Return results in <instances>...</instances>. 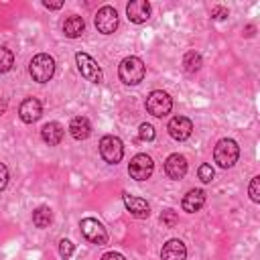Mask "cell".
<instances>
[{
	"instance_id": "6da1fadb",
	"label": "cell",
	"mask_w": 260,
	"mask_h": 260,
	"mask_svg": "<svg viewBox=\"0 0 260 260\" xmlns=\"http://www.w3.org/2000/svg\"><path fill=\"white\" fill-rule=\"evenodd\" d=\"M118 75L126 85H138L146 75V65L138 57H124L120 61Z\"/></svg>"
},
{
	"instance_id": "7a4b0ae2",
	"label": "cell",
	"mask_w": 260,
	"mask_h": 260,
	"mask_svg": "<svg viewBox=\"0 0 260 260\" xmlns=\"http://www.w3.org/2000/svg\"><path fill=\"white\" fill-rule=\"evenodd\" d=\"M28 73L37 83H47L55 73V59L47 53H39L28 63Z\"/></svg>"
},
{
	"instance_id": "3957f363",
	"label": "cell",
	"mask_w": 260,
	"mask_h": 260,
	"mask_svg": "<svg viewBox=\"0 0 260 260\" xmlns=\"http://www.w3.org/2000/svg\"><path fill=\"white\" fill-rule=\"evenodd\" d=\"M238 156H240V146H238V142L232 140V138H221V140L215 144V148H213V160H215L221 169L234 167L236 160H238Z\"/></svg>"
},
{
	"instance_id": "277c9868",
	"label": "cell",
	"mask_w": 260,
	"mask_h": 260,
	"mask_svg": "<svg viewBox=\"0 0 260 260\" xmlns=\"http://www.w3.org/2000/svg\"><path fill=\"white\" fill-rule=\"evenodd\" d=\"M100 154L110 165L120 162L122 156H124V144H122V140L118 136H114V134H106L100 140Z\"/></svg>"
},
{
	"instance_id": "5b68a950",
	"label": "cell",
	"mask_w": 260,
	"mask_h": 260,
	"mask_svg": "<svg viewBox=\"0 0 260 260\" xmlns=\"http://www.w3.org/2000/svg\"><path fill=\"white\" fill-rule=\"evenodd\" d=\"M171 108H173V100L167 91L154 89V91L148 93V98H146V112L148 114H152L156 118H162L171 112Z\"/></svg>"
},
{
	"instance_id": "8992f818",
	"label": "cell",
	"mask_w": 260,
	"mask_h": 260,
	"mask_svg": "<svg viewBox=\"0 0 260 260\" xmlns=\"http://www.w3.org/2000/svg\"><path fill=\"white\" fill-rule=\"evenodd\" d=\"M79 228H81L83 238H85L89 244L104 246V244L108 242V232H106L104 223H102V221H98L95 217H85V219H81Z\"/></svg>"
},
{
	"instance_id": "52a82bcc",
	"label": "cell",
	"mask_w": 260,
	"mask_h": 260,
	"mask_svg": "<svg viewBox=\"0 0 260 260\" xmlns=\"http://www.w3.org/2000/svg\"><path fill=\"white\" fill-rule=\"evenodd\" d=\"M75 63H77V69H79L81 77H85L87 81H91V83H102L104 81V73H102L100 65L87 53H75Z\"/></svg>"
},
{
	"instance_id": "ba28073f",
	"label": "cell",
	"mask_w": 260,
	"mask_h": 260,
	"mask_svg": "<svg viewBox=\"0 0 260 260\" xmlns=\"http://www.w3.org/2000/svg\"><path fill=\"white\" fill-rule=\"evenodd\" d=\"M154 171V162L148 154L140 152L136 156H132L130 165H128V175L134 179V181H146Z\"/></svg>"
},
{
	"instance_id": "9c48e42d",
	"label": "cell",
	"mask_w": 260,
	"mask_h": 260,
	"mask_svg": "<svg viewBox=\"0 0 260 260\" xmlns=\"http://www.w3.org/2000/svg\"><path fill=\"white\" fill-rule=\"evenodd\" d=\"M95 28L102 35H112L118 28V12L112 6H102L95 14Z\"/></svg>"
},
{
	"instance_id": "30bf717a",
	"label": "cell",
	"mask_w": 260,
	"mask_h": 260,
	"mask_svg": "<svg viewBox=\"0 0 260 260\" xmlns=\"http://www.w3.org/2000/svg\"><path fill=\"white\" fill-rule=\"evenodd\" d=\"M165 173H167L169 179H175V181L183 179L187 175V158L179 152L169 154L167 160H165Z\"/></svg>"
},
{
	"instance_id": "8fae6325",
	"label": "cell",
	"mask_w": 260,
	"mask_h": 260,
	"mask_svg": "<svg viewBox=\"0 0 260 260\" xmlns=\"http://www.w3.org/2000/svg\"><path fill=\"white\" fill-rule=\"evenodd\" d=\"M167 130L175 140H187L193 132V122L185 116H175V118H171Z\"/></svg>"
},
{
	"instance_id": "7c38bea8",
	"label": "cell",
	"mask_w": 260,
	"mask_h": 260,
	"mask_svg": "<svg viewBox=\"0 0 260 260\" xmlns=\"http://www.w3.org/2000/svg\"><path fill=\"white\" fill-rule=\"evenodd\" d=\"M122 201H124V205H126V209L130 211L132 217L144 219V217L150 215V205H148L142 197H134V195H130V193H122Z\"/></svg>"
},
{
	"instance_id": "4fadbf2b",
	"label": "cell",
	"mask_w": 260,
	"mask_h": 260,
	"mask_svg": "<svg viewBox=\"0 0 260 260\" xmlns=\"http://www.w3.org/2000/svg\"><path fill=\"white\" fill-rule=\"evenodd\" d=\"M41 114H43V106H41V102H39L37 98H26V100L18 106V116H20V120H22L24 124L37 122V120L41 118Z\"/></svg>"
},
{
	"instance_id": "5bb4252c",
	"label": "cell",
	"mask_w": 260,
	"mask_h": 260,
	"mask_svg": "<svg viewBox=\"0 0 260 260\" xmlns=\"http://www.w3.org/2000/svg\"><path fill=\"white\" fill-rule=\"evenodd\" d=\"M126 14L130 18V22L134 24H142L150 18V4L146 0H132L126 6Z\"/></svg>"
},
{
	"instance_id": "9a60e30c",
	"label": "cell",
	"mask_w": 260,
	"mask_h": 260,
	"mask_svg": "<svg viewBox=\"0 0 260 260\" xmlns=\"http://www.w3.org/2000/svg\"><path fill=\"white\" fill-rule=\"evenodd\" d=\"M187 258V248L181 240H169L162 250H160V260H185Z\"/></svg>"
},
{
	"instance_id": "2e32d148",
	"label": "cell",
	"mask_w": 260,
	"mask_h": 260,
	"mask_svg": "<svg viewBox=\"0 0 260 260\" xmlns=\"http://www.w3.org/2000/svg\"><path fill=\"white\" fill-rule=\"evenodd\" d=\"M203 203H205V191H203V189H191V191H187V195L183 197L181 207H183V211H187V213H195V211H199V209L203 207Z\"/></svg>"
},
{
	"instance_id": "e0dca14e",
	"label": "cell",
	"mask_w": 260,
	"mask_h": 260,
	"mask_svg": "<svg viewBox=\"0 0 260 260\" xmlns=\"http://www.w3.org/2000/svg\"><path fill=\"white\" fill-rule=\"evenodd\" d=\"M63 134H65V128H63L59 122H47V124L41 128V138H43L49 146H57V144L63 140Z\"/></svg>"
},
{
	"instance_id": "ac0fdd59",
	"label": "cell",
	"mask_w": 260,
	"mask_h": 260,
	"mask_svg": "<svg viewBox=\"0 0 260 260\" xmlns=\"http://www.w3.org/2000/svg\"><path fill=\"white\" fill-rule=\"evenodd\" d=\"M69 132L75 140H85L89 134H91V124L85 116H75L71 122H69Z\"/></svg>"
},
{
	"instance_id": "d6986e66",
	"label": "cell",
	"mask_w": 260,
	"mask_h": 260,
	"mask_svg": "<svg viewBox=\"0 0 260 260\" xmlns=\"http://www.w3.org/2000/svg\"><path fill=\"white\" fill-rule=\"evenodd\" d=\"M83 30H85V22H83L81 16L71 14V16L65 18V22H63V32H65V37H69V39H77V37L83 35Z\"/></svg>"
},
{
	"instance_id": "ffe728a7",
	"label": "cell",
	"mask_w": 260,
	"mask_h": 260,
	"mask_svg": "<svg viewBox=\"0 0 260 260\" xmlns=\"http://www.w3.org/2000/svg\"><path fill=\"white\" fill-rule=\"evenodd\" d=\"M53 221V211H51V207H47V205H41V207H37L35 211H32V223L37 225V228H49V223Z\"/></svg>"
},
{
	"instance_id": "44dd1931",
	"label": "cell",
	"mask_w": 260,
	"mask_h": 260,
	"mask_svg": "<svg viewBox=\"0 0 260 260\" xmlns=\"http://www.w3.org/2000/svg\"><path fill=\"white\" fill-rule=\"evenodd\" d=\"M201 65H203L201 55H199V53H195V51H189V53L183 57V67H185V71H187V73H195V71H199V69H201Z\"/></svg>"
},
{
	"instance_id": "7402d4cb",
	"label": "cell",
	"mask_w": 260,
	"mask_h": 260,
	"mask_svg": "<svg viewBox=\"0 0 260 260\" xmlns=\"http://www.w3.org/2000/svg\"><path fill=\"white\" fill-rule=\"evenodd\" d=\"M12 65H14V55H12V51L6 49V47H0V73L10 71Z\"/></svg>"
},
{
	"instance_id": "603a6c76",
	"label": "cell",
	"mask_w": 260,
	"mask_h": 260,
	"mask_svg": "<svg viewBox=\"0 0 260 260\" xmlns=\"http://www.w3.org/2000/svg\"><path fill=\"white\" fill-rule=\"evenodd\" d=\"M73 250H75V246H73V242L71 240H61L59 242V256L63 258V260H69L71 256H73Z\"/></svg>"
},
{
	"instance_id": "cb8c5ba5",
	"label": "cell",
	"mask_w": 260,
	"mask_h": 260,
	"mask_svg": "<svg viewBox=\"0 0 260 260\" xmlns=\"http://www.w3.org/2000/svg\"><path fill=\"white\" fill-rule=\"evenodd\" d=\"M248 193H250V199H252L254 203H260V177H254V179L250 181Z\"/></svg>"
},
{
	"instance_id": "d4e9b609",
	"label": "cell",
	"mask_w": 260,
	"mask_h": 260,
	"mask_svg": "<svg viewBox=\"0 0 260 260\" xmlns=\"http://www.w3.org/2000/svg\"><path fill=\"white\" fill-rule=\"evenodd\" d=\"M160 221H162L167 228H175L177 221H179V217H177V213H175L173 209H165V211L160 213Z\"/></svg>"
},
{
	"instance_id": "484cf974",
	"label": "cell",
	"mask_w": 260,
	"mask_h": 260,
	"mask_svg": "<svg viewBox=\"0 0 260 260\" xmlns=\"http://www.w3.org/2000/svg\"><path fill=\"white\" fill-rule=\"evenodd\" d=\"M197 175H199V179H201L203 183H211L215 173H213V167H211V165H201L199 171H197Z\"/></svg>"
},
{
	"instance_id": "4316f807",
	"label": "cell",
	"mask_w": 260,
	"mask_h": 260,
	"mask_svg": "<svg viewBox=\"0 0 260 260\" xmlns=\"http://www.w3.org/2000/svg\"><path fill=\"white\" fill-rule=\"evenodd\" d=\"M138 136H140V140H152V138H154V128L144 122V124H140V128H138Z\"/></svg>"
},
{
	"instance_id": "83f0119b",
	"label": "cell",
	"mask_w": 260,
	"mask_h": 260,
	"mask_svg": "<svg viewBox=\"0 0 260 260\" xmlns=\"http://www.w3.org/2000/svg\"><path fill=\"white\" fill-rule=\"evenodd\" d=\"M228 8L225 6H213L211 8V18H215V20H223V18H228Z\"/></svg>"
},
{
	"instance_id": "f1b7e54d",
	"label": "cell",
	"mask_w": 260,
	"mask_h": 260,
	"mask_svg": "<svg viewBox=\"0 0 260 260\" xmlns=\"http://www.w3.org/2000/svg\"><path fill=\"white\" fill-rule=\"evenodd\" d=\"M6 183H8V169L4 162H0V191L6 187Z\"/></svg>"
},
{
	"instance_id": "f546056e",
	"label": "cell",
	"mask_w": 260,
	"mask_h": 260,
	"mask_svg": "<svg viewBox=\"0 0 260 260\" xmlns=\"http://www.w3.org/2000/svg\"><path fill=\"white\" fill-rule=\"evenodd\" d=\"M100 260H126V258H124L120 252H106Z\"/></svg>"
},
{
	"instance_id": "4dcf8cb0",
	"label": "cell",
	"mask_w": 260,
	"mask_h": 260,
	"mask_svg": "<svg viewBox=\"0 0 260 260\" xmlns=\"http://www.w3.org/2000/svg\"><path fill=\"white\" fill-rule=\"evenodd\" d=\"M43 6H45V8H49V10H57V8H61V6H63V2H49V0H45V2H43Z\"/></svg>"
},
{
	"instance_id": "1f68e13d",
	"label": "cell",
	"mask_w": 260,
	"mask_h": 260,
	"mask_svg": "<svg viewBox=\"0 0 260 260\" xmlns=\"http://www.w3.org/2000/svg\"><path fill=\"white\" fill-rule=\"evenodd\" d=\"M4 112H6V102H4V100H0V116H2Z\"/></svg>"
}]
</instances>
